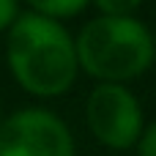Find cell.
<instances>
[{
    "label": "cell",
    "mask_w": 156,
    "mask_h": 156,
    "mask_svg": "<svg viewBox=\"0 0 156 156\" xmlns=\"http://www.w3.org/2000/svg\"><path fill=\"white\" fill-rule=\"evenodd\" d=\"M5 63L14 82L36 99H58L71 90L80 74L74 36L63 22L19 14L5 33Z\"/></svg>",
    "instance_id": "1"
},
{
    "label": "cell",
    "mask_w": 156,
    "mask_h": 156,
    "mask_svg": "<svg viewBox=\"0 0 156 156\" xmlns=\"http://www.w3.org/2000/svg\"><path fill=\"white\" fill-rule=\"evenodd\" d=\"M80 71L96 82L126 85L156 60L154 36L137 16H96L74 36Z\"/></svg>",
    "instance_id": "2"
},
{
    "label": "cell",
    "mask_w": 156,
    "mask_h": 156,
    "mask_svg": "<svg viewBox=\"0 0 156 156\" xmlns=\"http://www.w3.org/2000/svg\"><path fill=\"white\" fill-rule=\"evenodd\" d=\"M88 132L110 151H129L145 132V115L140 99L126 85L99 82L85 99Z\"/></svg>",
    "instance_id": "3"
},
{
    "label": "cell",
    "mask_w": 156,
    "mask_h": 156,
    "mask_svg": "<svg viewBox=\"0 0 156 156\" xmlns=\"http://www.w3.org/2000/svg\"><path fill=\"white\" fill-rule=\"evenodd\" d=\"M0 156H77L63 118L44 107H25L3 118Z\"/></svg>",
    "instance_id": "4"
},
{
    "label": "cell",
    "mask_w": 156,
    "mask_h": 156,
    "mask_svg": "<svg viewBox=\"0 0 156 156\" xmlns=\"http://www.w3.org/2000/svg\"><path fill=\"white\" fill-rule=\"evenodd\" d=\"M19 3H25L30 14H38V16H47L55 22L77 16L90 5V0H19Z\"/></svg>",
    "instance_id": "5"
},
{
    "label": "cell",
    "mask_w": 156,
    "mask_h": 156,
    "mask_svg": "<svg viewBox=\"0 0 156 156\" xmlns=\"http://www.w3.org/2000/svg\"><path fill=\"white\" fill-rule=\"evenodd\" d=\"M99 16H137L143 0H90Z\"/></svg>",
    "instance_id": "6"
},
{
    "label": "cell",
    "mask_w": 156,
    "mask_h": 156,
    "mask_svg": "<svg viewBox=\"0 0 156 156\" xmlns=\"http://www.w3.org/2000/svg\"><path fill=\"white\" fill-rule=\"evenodd\" d=\"M19 0H0V33H8V27L19 19Z\"/></svg>",
    "instance_id": "7"
},
{
    "label": "cell",
    "mask_w": 156,
    "mask_h": 156,
    "mask_svg": "<svg viewBox=\"0 0 156 156\" xmlns=\"http://www.w3.org/2000/svg\"><path fill=\"white\" fill-rule=\"evenodd\" d=\"M137 151H140V156H156V121L145 126V132L137 143Z\"/></svg>",
    "instance_id": "8"
},
{
    "label": "cell",
    "mask_w": 156,
    "mask_h": 156,
    "mask_svg": "<svg viewBox=\"0 0 156 156\" xmlns=\"http://www.w3.org/2000/svg\"><path fill=\"white\" fill-rule=\"evenodd\" d=\"M151 36H154V47H156V27H154V30H151Z\"/></svg>",
    "instance_id": "9"
},
{
    "label": "cell",
    "mask_w": 156,
    "mask_h": 156,
    "mask_svg": "<svg viewBox=\"0 0 156 156\" xmlns=\"http://www.w3.org/2000/svg\"><path fill=\"white\" fill-rule=\"evenodd\" d=\"M3 118H5V115H3V107H0V126H3Z\"/></svg>",
    "instance_id": "10"
}]
</instances>
